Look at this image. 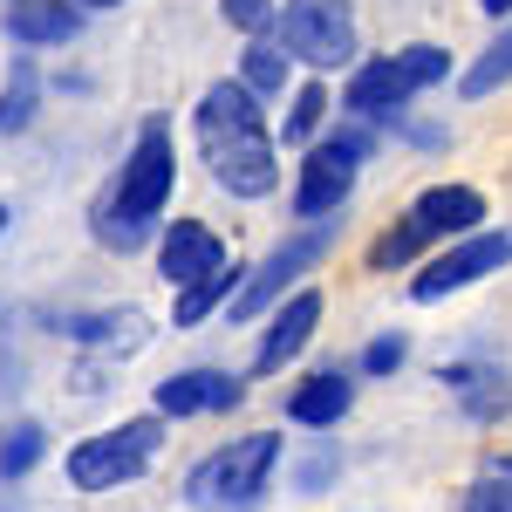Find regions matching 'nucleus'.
Here are the masks:
<instances>
[{
  "mask_svg": "<svg viewBox=\"0 0 512 512\" xmlns=\"http://www.w3.org/2000/svg\"><path fill=\"white\" fill-rule=\"evenodd\" d=\"M321 123H328V82H301L287 96V117H280V144H315Z\"/></svg>",
  "mask_w": 512,
  "mask_h": 512,
  "instance_id": "412c9836",
  "label": "nucleus"
},
{
  "mask_svg": "<svg viewBox=\"0 0 512 512\" xmlns=\"http://www.w3.org/2000/svg\"><path fill=\"white\" fill-rule=\"evenodd\" d=\"M403 362H410V335H376V342H369V349H362V376H396V369H403Z\"/></svg>",
  "mask_w": 512,
  "mask_h": 512,
  "instance_id": "a878e982",
  "label": "nucleus"
},
{
  "mask_svg": "<svg viewBox=\"0 0 512 512\" xmlns=\"http://www.w3.org/2000/svg\"><path fill=\"white\" fill-rule=\"evenodd\" d=\"M444 383H451V390L465 396V410H472V417H492V410H506L512 396H506V369H478V362H458V369H444Z\"/></svg>",
  "mask_w": 512,
  "mask_h": 512,
  "instance_id": "aec40b11",
  "label": "nucleus"
},
{
  "mask_svg": "<svg viewBox=\"0 0 512 512\" xmlns=\"http://www.w3.org/2000/svg\"><path fill=\"white\" fill-rule=\"evenodd\" d=\"M451 76V48L437 41H410L396 55H376V62H355L349 82H342V110L362 123H390L410 110V96H424Z\"/></svg>",
  "mask_w": 512,
  "mask_h": 512,
  "instance_id": "39448f33",
  "label": "nucleus"
},
{
  "mask_svg": "<svg viewBox=\"0 0 512 512\" xmlns=\"http://www.w3.org/2000/svg\"><path fill=\"white\" fill-rule=\"evenodd\" d=\"M280 41H287V55L294 62H308V69H355V0H280Z\"/></svg>",
  "mask_w": 512,
  "mask_h": 512,
  "instance_id": "1a4fd4ad",
  "label": "nucleus"
},
{
  "mask_svg": "<svg viewBox=\"0 0 512 512\" xmlns=\"http://www.w3.org/2000/svg\"><path fill=\"white\" fill-rule=\"evenodd\" d=\"M7 35L21 48H62L82 35V0H7Z\"/></svg>",
  "mask_w": 512,
  "mask_h": 512,
  "instance_id": "2eb2a0df",
  "label": "nucleus"
},
{
  "mask_svg": "<svg viewBox=\"0 0 512 512\" xmlns=\"http://www.w3.org/2000/svg\"><path fill=\"white\" fill-rule=\"evenodd\" d=\"M321 328V294L315 287H294L287 301H280L274 315H267V328H260V349H253V376H280L294 355L315 342Z\"/></svg>",
  "mask_w": 512,
  "mask_h": 512,
  "instance_id": "f8f14e48",
  "label": "nucleus"
},
{
  "mask_svg": "<svg viewBox=\"0 0 512 512\" xmlns=\"http://www.w3.org/2000/svg\"><path fill=\"white\" fill-rule=\"evenodd\" d=\"M465 512H512V465H485L465 492Z\"/></svg>",
  "mask_w": 512,
  "mask_h": 512,
  "instance_id": "393cba45",
  "label": "nucleus"
},
{
  "mask_svg": "<svg viewBox=\"0 0 512 512\" xmlns=\"http://www.w3.org/2000/svg\"><path fill=\"white\" fill-rule=\"evenodd\" d=\"M171 185H178V144H171V123L144 117V123H137V137H130V151H123V164H117V178L103 185L96 212H89L96 246H110V253H137V246H151L164 205H171Z\"/></svg>",
  "mask_w": 512,
  "mask_h": 512,
  "instance_id": "f03ea898",
  "label": "nucleus"
},
{
  "mask_svg": "<svg viewBox=\"0 0 512 512\" xmlns=\"http://www.w3.org/2000/svg\"><path fill=\"white\" fill-rule=\"evenodd\" d=\"M499 267H512V226H499V233H458L444 239L431 260L417 267V280H410V301H451V294H465V287H478L485 274H499Z\"/></svg>",
  "mask_w": 512,
  "mask_h": 512,
  "instance_id": "9d476101",
  "label": "nucleus"
},
{
  "mask_svg": "<svg viewBox=\"0 0 512 512\" xmlns=\"http://www.w3.org/2000/svg\"><path fill=\"white\" fill-rule=\"evenodd\" d=\"M335 239H342V212L335 219H301L294 233H280V246L260 260V267H246V280H239V294H233V308H226V321H260V315H274L280 301L301 287V280L315 274L321 260L335 253Z\"/></svg>",
  "mask_w": 512,
  "mask_h": 512,
  "instance_id": "423d86ee",
  "label": "nucleus"
},
{
  "mask_svg": "<svg viewBox=\"0 0 512 512\" xmlns=\"http://www.w3.org/2000/svg\"><path fill=\"white\" fill-rule=\"evenodd\" d=\"M192 130H198V151H205V171H212L219 192L274 198V185H280V144H274V130H267L260 96H253L239 76L212 82V89L198 96Z\"/></svg>",
  "mask_w": 512,
  "mask_h": 512,
  "instance_id": "f257e3e1",
  "label": "nucleus"
},
{
  "mask_svg": "<svg viewBox=\"0 0 512 512\" xmlns=\"http://www.w3.org/2000/svg\"><path fill=\"white\" fill-rule=\"evenodd\" d=\"M41 451H48V431H41L35 417L7 424V431H0V478H28L41 465Z\"/></svg>",
  "mask_w": 512,
  "mask_h": 512,
  "instance_id": "4be33fe9",
  "label": "nucleus"
},
{
  "mask_svg": "<svg viewBox=\"0 0 512 512\" xmlns=\"http://www.w3.org/2000/svg\"><path fill=\"white\" fill-rule=\"evenodd\" d=\"M219 14H226V28H239L246 41L280 28V0H219Z\"/></svg>",
  "mask_w": 512,
  "mask_h": 512,
  "instance_id": "b1692460",
  "label": "nucleus"
},
{
  "mask_svg": "<svg viewBox=\"0 0 512 512\" xmlns=\"http://www.w3.org/2000/svg\"><path fill=\"white\" fill-rule=\"evenodd\" d=\"M485 192L478 185H424V192L403 205V219H396L390 233H376L369 239V267L376 274H396V267H410V260H424L431 246H444V239H458V233H478L485 226Z\"/></svg>",
  "mask_w": 512,
  "mask_h": 512,
  "instance_id": "7ed1b4c3",
  "label": "nucleus"
},
{
  "mask_svg": "<svg viewBox=\"0 0 512 512\" xmlns=\"http://www.w3.org/2000/svg\"><path fill=\"white\" fill-rule=\"evenodd\" d=\"M478 7H485L492 21H512V0H478Z\"/></svg>",
  "mask_w": 512,
  "mask_h": 512,
  "instance_id": "bb28decb",
  "label": "nucleus"
},
{
  "mask_svg": "<svg viewBox=\"0 0 512 512\" xmlns=\"http://www.w3.org/2000/svg\"><path fill=\"white\" fill-rule=\"evenodd\" d=\"M239 280H246V267H239L233 253H226V260H219L212 274H198L192 287H178V301H171V321H178V328H198L205 315H219V308H233Z\"/></svg>",
  "mask_w": 512,
  "mask_h": 512,
  "instance_id": "f3484780",
  "label": "nucleus"
},
{
  "mask_svg": "<svg viewBox=\"0 0 512 512\" xmlns=\"http://www.w3.org/2000/svg\"><path fill=\"white\" fill-rule=\"evenodd\" d=\"M82 7H123V0H82Z\"/></svg>",
  "mask_w": 512,
  "mask_h": 512,
  "instance_id": "cd10ccee",
  "label": "nucleus"
},
{
  "mask_svg": "<svg viewBox=\"0 0 512 512\" xmlns=\"http://www.w3.org/2000/svg\"><path fill=\"white\" fill-rule=\"evenodd\" d=\"M239 403H246V376H233V369H178L151 396V410L164 424H178V417H226Z\"/></svg>",
  "mask_w": 512,
  "mask_h": 512,
  "instance_id": "9b49d317",
  "label": "nucleus"
},
{
  "mask_svg": "<svg viewBox=\"0 0 512 512\" xmlns=\"http://www.w3.org/2000/svg\"><path fill=\"white\" fill-rule=\"evenodd\" d=\"M512 82V21H499V35L485 41V48H478V62L472 69H465V76H458V96H492V89H506Z\"/></svg>",
  "mask_w": 512,
  "mask_h": 512,
  "instance_id": "6ab92c4d",
  "label": "nucleus"
},
{
  "mask_svg": "<svg viewBox=\"0 0 512 512\" xmlns=\"http://www.w3.org/2000/svg\"><path fill=\"white\" fill-rule=\"evenodd\" d=\"M280 451H287L280 431L226 437L219 451H205L192 472H185V506L192 512H253L267 492H274Z\"/></svg>",
  "mask_w": 512,
  "mask_h": 512,
  "instance_id": "20e7f679",
  "label": "nucleus"
},
{
  "mask_svg": "<svg viewBox=\"0 0 512 512\" xmlns=\"http://www.w3.org/2000/svg\"><path fill=\"white\" fill-rule=\"evenodd\" d=\"M226 253H233V246L212 233L205 219H171V233L158 239V274H164V287H192V280L212 274Z\"/></svg>",
  "mask_w": 512,
  "mask_h": 512,
  "instance_id": "ddd939ff",
  "label": "nucleus"
},
{
  "mask_svg": "<svg viewBox=\"0 0 512 512\" xmlns=\"http://www.w3.org/2000/svg\"><path fill=\"white\" fill-rule=\"evenodd\" d=\"M62 335H69V342H89V349L130 355V349L151 342V321L137 315V308H103V315H69V321H62Z\"/></svg>",
  "mask_w": 512,
  "mask_h": 512,
  "instance_id": "dca6fc26",
  "label": "nucleus"
},
{
  "mask_svg": "<svg viewBox=\"0 0 512 512\" xmlns=\"http://www.w3.org/2000/svg\"><path fill=\"white\" fill-rule=\"evenodd\" d=\"M369 151H376V130L362 117L335 123L328 137H315L308 158H301V178H294V219H335V212L349 205Z\"/></svg>",
  "mask_w": 512,
  "mask_h": 512,
  "instance_id": "0eeeda50",
  "label": "nucleus"
},
{
  "mask_svg": "<svg viewBox=\"0 0 512 512\" xmlns=\"http://www.w3.org/2000/svg\"><path fill=\"white\" fill-rule=\"evenodd\" d=\"M0 233H7V205H0Z\"/></svg>",
  "mask_w": 512,
  "mask_h": 512,
  "instance_id": "c85d7f7f",
  "label": "nucleus"
},
{
  "mask_svg": "<svg viewBox=\"0 0 512 512\" xmlns=\"http://www.w3.org/2000/svg\"><path fill=\"white\" fill-rule=\"evenodd\" d=\"M35 103H41V82H35V62L21 55L7 69V89H0V130H28L35 123Z\"/></svg>",
  "mask_w": 512,
  "mask_h": 512,
  "instance_id": "5701e85b",
  "label": "nucleus"
},
{
  "mask_svg": "<svg viewBox=\"0 0 512 512\" xmlns=\"http://www.w3.org/2000/svg\"><path fill=\"white\" fill-rule=\"evenodd\" d=\"M164 451V417H123L117 431H96L69 451V485L76 492H117V485H137V478L158 465Z\"/></svg>",
  "mask_w": 512,
  "mask_h": 512,
  "instance_id": "6e6552de",
  "label": "nucleus"
},
{
  "mask_svg": "<svg viewBox=\"0 0 512 512\" xmlns=\"http://www.w3.org/2000/svg\"><path fill=\"white\" fill-rule=\"evenodd\" d=\"M349 403H355L349 369H315V376H301L294 396H287V424H301V431H335V424L349 417Z\"/></svg>",
  "mask_w": 512,
  "mask_h": 512,
  "instance_id": "4468645a",
  "label": "nucleus"
},
{
  "mask_svg": "<svg viewBox=\"0 0 512 512\" xmlns=\"http://www.w3.org/2000/svg\"><path fill=\"white\" fill-rule=\"evenodd\" d=\"M287 76H294V55H287V41H280V35H253V41H246V55H239V82H246L260 103H274L280 89H287Z\"/></svg>",
  "mask_w": 512,
  "mask_h": 512,
  "instance_id": "a211bd4d",
  "label": "nucleus"
}]
</instances>
